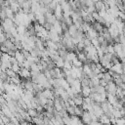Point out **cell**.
Wrapping results in <instances>:
<instances>
[{"mask_svg":"<svg viewBox=\"0 0 125 125\" xmlns=\"http://www.w3.org/2000/svg\"><path fill=\"white\" fill-rule=\"evenodd\" d=\"M19 75L21 78H24V79H29L31 78V71L28 68L25 67H21V70L19 71Z\"/></svg>","mask_w":125,"mask_h":125,"instance_id":"cell-3","label":"cell"},{"mask_svg":"<svg viewBox=\"0 0 125 125\" xmlns=\"http://www.w3.org/2000/svg\"><path fill=\"white\" fill-rule=\"evenodd\" d=\"M99 35H100V33H99L96 29H94L93 26H92V27L89 29V31L86 33V36H87L88 38H90L91 40H92V39H95V38H98Z\"/></svg>","mask_w":125,"mask_h":125,"instance_id":"cell-5","label":"cell"},{"mask_svg":"<svg viewBox=\"0 0 125 125\" xmlns=\"http://www.w3.org/2000/svg\"><path fill=\"white\" fill-rule=\"evenodd\" d=\"M53 0H41V3H43L44 5H49Z\"/></svg>","mask_w":125,"mask_h":125,"instance_id":"cell-41","label":"cell"},{"mask_svg":"<svg viewBox=\"0 0 125 125\" xmlns=\"http://www.w3.org/2000/svg\"><path fill=\"white\" fill-rule=\"evenodd\" d=\"M65 79H66V81H67V82H68V84H69V85H70V86H71V85H72V83H73V81H74V79H75V78H73V77H72V76H71V75H69V76H66V77H65Z\"/></svg>","mask_w":125,"mask_h":125,"instance_id":"cell-37","label":"cell"},{"mask_svg":"<svg viewBox=\"0 0 125 125\" xmlns=\"http://www.w3.org/2000/svg\"><path fill=\"white\" fill-rule=\"evenodd\" d=\"M1 20H2V21L7 18V15H6V12H5V10H1Z\"/></svg>","mask_w":125,"mask_h":125,"instance_id":"cell-38","label":"cell"},{"mask_svg":"<svg viewBox=\"0 0 125 125\" xmlns=\"http://www.w3.org/2000/svg\"><path fill=\"white\" fill-rule=\"evenodd\" d=\"M44 15H45V18H46V21H48V22H51V23L54 24V22L57 21V17L54 14H52V13L47 12Z\"/></svg>","mask_w":125,"mask_h":125,"instance_id":"cell-13","label":"cell"},{"mask_svg":"<svg viewBox=\"0 0 125 125\" xmlns=\"http://www.w3.org/2000/svg\"><path fill=\"white\" fill-rule=\"evenodd\" d=\"M11 68H12L14 71H16L17 73H19V71L21 70V65H20L19 62H16V63H13V64H12V67H11Z\"/></svg>","mask_w":125,"mask_h":125,"instance_id":"cell-29","label":"cell"},{"mask_svg":"<svg viewBox=\"0 0 125 125\" xmlns=\"http://www.w3.org/2000/svg\"><path fill=\"white\" fill-rule=\"evenodd\" d=\"M106 51H107V53L112 54V55H115V54H116V53H115V50H114L113 44H108L107 47H106Z\"/></svg>","mask_w":125,"mask_h":125,"instance_id":"cell-27","label":"cell"},{"mask_svg":"<svg viewBox=\"0 0 125 125\" xmlns=\"http://www.w3.org/2000/svg\"><path fill=\"white\" fill-rule=\"evenodd\" d=\"M123 62H125V59H124V60H123Z\"/></svg>","mask_w":125,"mask_h":125,"instance_id":"cell-44","label":"cell"},{"mask_svg":"<svg viewBox=\"0 0 125 125\" xmlns=\"http://www.w3.org/2000/svg\"><path fill=\"white\" fill-rule=\"evenodd\" d=\"M1 51H2V53H9V49L3 44L1 45Z\"/></svg>","mask_w":125,"mask_h":125,"instance_id":"cell-39","label":"cell"},{"mask_svg":"<svg viewBox=\"0 0 125 125\" xmlns=\"http://www.w3.org/2000/svg\"><path fill=\"white\" fill-rule=\"evenodd\" d=\"M92 26L94 27V29H96V30L100 33V35H103V31H104V26L101 22H99V21H94V22L92 23Z\"/></svg>","mask_w":125,"mask_h":125,"instance_id":"cell-10","label":"cell"},{"mask_svg":"<svg viewBox=\"0 0 125 125\" xmlns=\"http://www.w3.org/2000/svg\"><path fill=\"white\" fill-rule=\"evenodd\" d=\"M30 66H31L30 62H29L27 60H24V62H22V67H25V68H28V69H30Z\"/></svg>","mask_w":125,"mask_h":125,"instance_id":"cell-36","label":"cell"},{"mask_svg":"<svg viewBox=\"0 0 125 125\" xmlns=\"http://www.w3.org/2000/svg\"><path fill=\"white\" fill-rule=\"evenodd\" d=\"M116 125H125V118H116Z\"/></svg>","mask_w":125,"mask_h":125,"instance_id":"cell-32","label":"cell"},{"mask_svg":"<svg viewBox=\"0 0 125 125\" xmlns=\"http://www.w3.org/2000/svg\"><path fill=\"white\" fill-rule=\"evenodd\" d=\"M95 8H96V11L97 12H100L102 10H106V6H105V3L104 0H101L99 2H96L95 3Z\"/></svg>","mask_w":125,"mask_h":125,"instance_id":"cell-12","label":"cell"},{"mask_svg":"<svg viewBox=\"0 0 125 125\" xmlns=\"http://www.w3.org/2000/svg\"><path fill=\"white\" fill-rule=\"evenodd\" d=\"M91 27H92V23L87 22V21H84V22L81 24V28H80V29H82V31H83L84 33H87Z\"/></svg>","mask_w":125,"mask_h":125,"instance_id":"cell-17","label":"cell"},{"mask_svg":"<svg viewBox=\"0 0 125 125\" xmlns=\"http://www.w3.org/2000/svg\"><path fill=\"white\" fill-rule=\"evenodd\" d=\"M10 8L12 9V11H13L15 14H17V13L21 10V5L18 3V1H16V2L10 4Z\"/></svg>","mask_w":125,"mask_h":125,"instance_id":"cell-16","label":"cell"},{"mask_svg":"<svg viewBox=\"0 0 125 125\" xmlns=\"http://www.w3.org/2000/svg\"><path fill=\"white\" fill-rule=\"evenodd\" d=\"M61 35L54 29V28H52L51 30H49V39L50 40H53L54 42H60L61 41Z\"/></svg>","mask_w":125,"mask_h":125,"instance_id":"cell-2","label":"cell"},{"mask_svg":"<svg viewBox=\"0 0 125 125\" xmlns=\"http://www.w3.org/2000/svg\"><path fill=\"white\" fill-rule=\"evenodd\" d=\"M62 22H64L66 23L68 26H70L71 24H73V20L71 17H63V21Z\"/></svg>","mask_w":125,"mask_h":125,"instance_id":"cell-26","label":"cell"},{"mask_svg":"<svg viewBox=\"0 0 125 125\" xmlns=\"http://www.w3.org/2000/svg\"><path fill=\"white\" fill-rule=\"evenodd\" d=\"M113 116H114L115 118H121V117H123V116H122V113H121V111H120V109H116V108H115V110L113 111Z\"/></svg>","mask_w":125,"mask_h":125,"instance_id":"cell-31","label":"cell"},{"mask_svg":"<svg viewBox=\"0 0 125 125\" xmlns=\"http://www.w3.org/2000/svg\"><path fill=\"white\" fill-rule=\"evenodd\" d=\"M81 120H82V122H83L85 125L90 124V122L92 121V118H91V116H90V113H89L88 111H84L83 114H82V116H81Z\"/></svg>","mask_w":125,"mask_h":125,"instance_id":"cell-9","label":"cell"},{"mask_svg":"<svg viewBox=\"0 0 125 125\" xmlns=\"http://www.w3.org/2000/svg\"><path fill=\"white\" fill-rule=\"evenodd\" d=\"M74 110H75V115H77V116H79V117H81L82 114H83V112H84L83 108H82L81 106H78V105H75Z\"/></svg>","mask_w":125,"mask_h":125,"instance_id":"cell-25","label":"cell"},{"mask_svg":"<svg viewBox=\"0 0 125 125\" xmlns=\"http://www.w3.org/2000/svg\"><path fill=\"white\" fill-rule=\"evenodd\" d=\"M74 107H75V105H70V106H68V107L66 108V111H67V113H68L69 115H75Z\"/></svg>","mask_w":125,"mask_h":125,"instance_id":"cell-30","label":"cell"},{"mask_svg":"<svg viewBox=\"0 0 125 125\" xmlns=\"http://www.w3.org/2000/svg\"><path fill=\"white\" fill-rule=\"evenodd\" d=\"M72 64H73V66H76V67H82L83 64H84V62H81L78 58H76V59H74L72 61Z\"/></svg>","mask_w":125,"mask_h":125,"instance_id":"cell-23","label":"cell"},{"mask_svg":"<svg viewBox=\"0 0 125 125\" xmlns=\"http://www.w3.org/2000/svg\"><path fill=\"white\" fill-rule=\"evenodd\" d=\"M61 98H62L63 101H67V100H68L70 97H69V95L67 94V92H66V90H65V91H64V92H63V93L61 95Z\"/></svg>","mask_w":125,"mask_h":125,"instance_id":"cell-33","label":"cell"},{"mask_svg":"<svg viewBox=\"0 0 125 125\" xmlns=\"http://www.w3.org/2000/svg\"><path fill=\"white\" fill-rule=\"evenodd\" d=\"M117 88H118V86L115 84L114 81L108 82L107 85L105 86L106 93H109V94H112V95H116V90H117Z\"/></svg>","mask_w":125,"mask_h":125,"instance_id":"cell-1","label":"cell"},{"mask_svg":"<svg viewBox=\"0 0 125 125\" xmlns=\"http://www.w3.org/2000/svg\"><path fill=\"white\" fill-rule=\"evenodd\" d=\"M73 101H74L75 105L81 106V105L83 104V103H84V97H83V96H82V94L80 93V94L76 95V96L73 98Z\"/></svg>","mask_w":125,"mask_h":125,"instance_id":"cell-11","label":"cell"},{"mask_svg":"<svg viewBox=\"0 0 125 125\" xmlns=\"http://www.w3.org/2000/svg\"><path fill=\"white\" fill-rule=\"evenodd\" d=\"M91 93H92V88L91 87H82V90H81V94H82V96L84 97V98H86V97H89L90 95H91Z\"/></svg>","mask_w":125,"mask_h":125,"instance_id":"cell-14","label":"cell"},{"mask_svg":"<svg viewBox=\"0 0 125 125\" xmlns=\"http://www.w3.org/2000/svg\"><path fill=\"white\" fill-rule=\"evenodd\" d=\"M10 60H11V56L9 55V53H2L1 62H10Z\"/></svg>","mask_w":125,"mask_h":125,"instance_id":"cell-21","label":"cell"},{"mask_svg":"<svg viewBox=\"0 0 125 125\" xmlns=\"http://www.w3.org/2000/svg\"><path fill=\"white\" fill-rule=\"evenodd\" d=\"M123 96H124V97H125V89H124V90H123Z\"/></svg>","mask_w":125,"mask_h":125,"instance_id":"cell-43","label":"cell"},{"mask_svg":"<svg viewBox=\"0 0 125 125\" xmlns=\"http://www.w3.org/2000/svg\"><path fill=\"white\" fill-rule=\"evenodd\" d=\"M47 30H51L52 28H53V23H51V22H48V21H46L45 22V24L43 25Z\"/></svg>","mask_w":125,"mask_h":125,"instance_id":"cell-34","label":"cell"},{"mask_svg":"<svg viewBox=\"0 0 125 125\" xmlns=\"http://www.w3.org/2000/svg\"><path fill=\"white\" fill-rule=\"evenodd\" d=\"M17 30H18L19 34L23 35V34L25 33V31L27 30V28H26V26L23 25V24H19V25H17Z\"/></svg>","mask_w":125,"mask_h":125,"instance_id":"cell-19","label":"cell"},{"mask_svg":"<svg viewBox=\"0 0 125 125\" xmlns=\"http://www.w3.org/2000/svg\"><path fill=\"white\" fill-rule=\"evenodd\" d=\"M102 86H104V87H105L106 85H107V82L105 81V80H104V79H101V83H100Z\"/></svg>","mask_w":125,"mask_h":125,"instance_id":"cell-42","label":"cell"},{"mask_svg":"<svg viewBox=\"0 0 125 125\" xmlns=\"http://www.w3.org/2000/svg\"><path fill=\"white\" fill-rule=\"evenodd\" d=\"M100 122L103 124V125H112L111 124V121H110V117L107 115V114H103L100 118H99Z\"/></svg>","mask_w":125,"mask_h":125,"instance_id":"cell-8","label":"cell"},{"mask_svg":"<svg viewBox=\"0 0 125 125\" xmlns=\"http://www.w3.org/2000/svg\"><path fill=\"white\" fill-rule=\"evenodd\" d=\"M73 66L72 64V62H69V61H64V65H63V68L62 69H71Z\"/></svg>","mask_w":125,"mask_h":125,"instance_id":"cell-28","label":"cell"},{"mask_svg":"<svg viewBox=\"0 0 125 125\" xmlns=\"http://www.w3.org/2000/svg\"><path fill=\"white\" fill-rule=\"evenodd\" d=\"M27 112H28V114H29L32 118L37 117V116L39 115V112L37 111L36 108H27Z\"/></svg>","mask_w":125,"mask_h":125,"instance_id":"cell-20","label":"cell"},{"mask_svg":"<svg viewBox=\"0 0 125 125\" xmlns=\"http://www.w3.org/2000/svg\"><path fill=\"white\" fill-rule=\"evenodd\" d=\"M45 46L47 47V49H53V50H59V47H58V43L57 42H54L53 40H46L45 41Z\"/></svg>","mask_w":125,"mask_h":125,"instance_id":"cell-7","label":"cell"},{"mask_svg":"<svg viewBox=\"0 0 125 125\" xmlns=\"http://www.w3.org/2000/svg\"><path fill=\"white\" fill-rule=\"evenodd\" d=\"M91 42H92V45L93 46H95V47H99L101 44H100V42H99V40H98V38H95V39H92L91 40Z\"/></svg>","mask_w":125,"mask_h":125,"instance_id":"cell-35","label":"cell"},{"mask_svg":"<svg viewBox=\"0 0 125 125\" xmlns=\"http://www.w3.org/2000/svg\"><path fill=\"white\" fill-rule=\"evenodd\" d=\"M77 58V53H74V51H69L67 52L66 54V57H65V60L66 61H69V62H72L74 59Z\"/></svg>","mask_w":125,"mask_h":125,"instance_id":"cell-15","label":"cell"},{"mask_svg":"<svg viewBox=\"0 0 125 125\" xmlns=\"http://www.w3.org/2000/svg\"><path fill=\"white\" fill-rule=\"evenodd\" d=\"M104 80H105L107 83L108 82H111V81H113V77L111 76V74L108 72V71H106V72H104V78H103Z\"/></svg>","mask_w":125,"mask_h":125,"instance_id":"cell-24","label":"cell"},{"mask_svg":"<svg viewBox=\"0 0 125 125\" xmlns=\"http://www.w3.org/2000/svg\"><path fill=\"white\" fill-rule=\"evenodd\" d=\"M107 102L110 104H112L113 106H115L118 104V98H117L116 95H112V94L107 93Z\"/></svg>","mask_w":125,"mask_h":125,"instance_id":"cell-6","label":"cell"},{"mask_svg":"<svg viewBox=\"0 0 125 125\" xmlns=\"http://www.w3.org/2000/svg\"><path fill=\"white\" fill-rule=\"evenodd\" d=\"M77 30H78V28H77V26L73 23V24H71L70 26H68V32L70 33V35L71 36H73L76 32H77Z\"/></svg>","mask_w":125,"mask_h":125,"instance_id":"cell-22","label":"cell"},{"mask_svg":"<svg viewBox=\"0 0 125 125\" xmlns=\"http://www.w3.org/2000/svg\"><path fill=\"white\" fill-rule=\"evenodd\" d=\"M88 125H103V124L100 122V120H96V121H91L90 124Z\"/></svg>","mask_w":125,"mask_h":125,"instance_id":"cell-40","label":"cell"},{"mask_svg":"<svg viewBox=\"0 0 125 125\" xmlns=\"http://www.w3.org/2000/svg\"><path fill=\"white\" fill-rule=\"evenodd\" d=\"M64 59L62 58V57H59L56 61H55V64L57 67H60V68H63V65H64Z\"/></svg>","mask_w":125,"mask_h":125,"instance_id":"cell-18","label":"cell"},{"mask_svg":"<svg viewBox=\"0 0 125 125\" xmlns=\"http://www.w3.org/2000/svg\"><path fill=\"white\" fill-rule=\"evenodd\" d=\"M109 70H112V71H114L115 73L121 75V74H123V63H122V62H119V63H117V64H113Z\"/></svg>","mask_w":125,"mask_h":125,"instance_id":"cell-4","label":"cell"}]
</instances>
